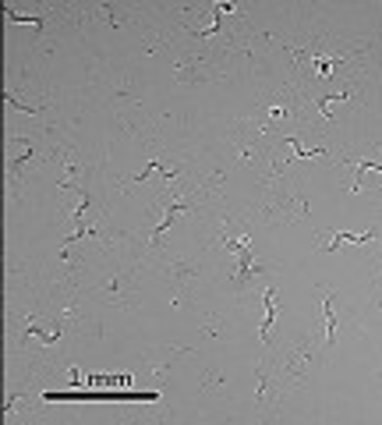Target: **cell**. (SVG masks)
Returning a JSON list of instances; mask_svg holds the SVG:
<instances>
[{
    "label": "cell",
    "mask_w": 382,
    "mask_h": 425,
    "mask_svg": "<svg viewBox=\"0 0 382 425\" xmlns=\"http://www.w3.org/2000/svg\"><path fill=\"white\" fill-rule=\"evenodd\" d=\"M322 361H326V344L315 340V337H301L280 361L276 376L287 383V386H304L311 383L318 372H322Z\"/></svg>",
    "instance_id": "2"
},
{
    "label": "cell",
    "mask_w": 382,
    "mask_h": 425,
    "mask_svg": "<svg viewBox=\"0 0 382 425\" xmlns=\"http://www.w3.org/2000/svg\"><path fill=\"white\" fill-rule=\"evenodd\" d=\"M276 379H280V376H269V372H265V365H258V372H255V393H251L255 411H265V407H276V404H280Z\"/></svg>",
    "instance_id": "4"
},
{
    "label": "cell",
    "mask_w": 382,
    "mask_h": 425,
    "mask_svg": "<svg viewBox=\"0 0 382 425\" xmlns=\"http://www.w3.org/2000/svg\"><path fill=\"white\" fill-rule=\"evenodd\" d=\"M195 273H198L195 266H181V263H177V266H170V277H174V284H177V301H181V298H188Z\"/></svg>",
    "instance_id": "7"
},
{
    "label": "cell",
    "mask_w": 382,
    "mask_h": 425,
    "mask_svg": "<svg viewBox=\"0 0 382 425\" xmlns=\"http://www.w3.org/2000/svg\"><path fill=\"white\" fill-rule=\"evenodd\" d=\"M294 121L304 124V131H315V128H311V124L318 121V117H315V107H311V100H301L297 89H280V92L265 96V100L255 107V114L248 117V128L265 131V135H276V128L294 124Z\"/></svg>",
    "instance_id": "1"
},
{
    "label": "cell",
    "mask_w": 382,
    "mask_h": 425,
    "mask_svg": "<svg viewBox=\"0 0 382 425\" xmlns=\"http://www.w3.org/2000/svg\"><path fill=\"white\" fill-rule=\"evenodd\" d=\"M227 249H234L237 252V273H234V280H230V287L234 291H241L255 273H258V266H255V259H251V245H248V238L241 234V238H227Z\"/></svg>",
    "instance_id": "3"
},
{
    "label": "cell",
    "mask_w": 382,
    "mask_h": 425,
    "mask_svg": "<svg viewBox=\"0 0 382 425\" xmlns=\"http://www.w3.org/2000/svg\"><path fill=\"white\" fill-rule=\"evenodd\" d=\"M262 301H265V319H262V326H258V337H262V344H269L273 326H276V291L269 287V291L262 294Z\"/></svg>",
    "instance_id": "6"
},
{
    "label": "cell",
    "mask_w": 382,
    "mask_h": 425,
    "mask_svg": "<svg viewBox=\"0 0 382 425\" xmlns=\"http://www.w3.org/2000/svg\"><path fill=\"white\" fill-rule=\"evenodd\" d=\"M368 241H375L371 231H364V234H333L329 241H322V249L333 252V249H340V245H368Z\"/></svg>",
    "instance_id": "8"
},
{
    "label": "cell",
    "mask_w": 382,
    "mask_h": 425,
    "mask_svg": "<svg viewBox=\"0 0 382 425\" xmlns=\"http://www.w3.org/2000/svg\"><path fill=\"white\" fill-rule=\"evenodd\" d=\"M103 294H107L110 301H124V298L131 294V280H128L124 273H117V277L107 284V291H103Z\"/></svg>",
    "instance_id": "10"
},
{
    "label": "cell",
    "mask_w": 382,
    "mask_h": 425,
    "mask_svg": "<svg viewBox=\"0 0 382 425\" xmlns=\"http://www.w3.org/2000/svg\"><path fill=\"white\" fill-rule=\"evenodd\" d=\"M184 212H191V198H177V202H170V205H167V212H163V220H160V227L153 231V238H149V241H153V245H160V238H163V234H167V231H170L181 217H184Z\"/></svg>",
    "instance_id": "5"
},
{
    "label": "cell",
    "mask_w": 382,
    "mask_h": 425,
    "mask_svg": "<svg viewBox=\"0 0 382 425\" xmlns=\"http://www.w3.org/2000/svg\"><path fill=\"white\" fill-rule=\"evenodd\" d=\"M85 383H89V386H96V390H100V386H131V376H128V372H117V376L89 372V376H85Z\"/></svg>",
    "instance_id": "9"
},
{
    "label": "cell",
    "mask_w": 382,
    "mask_h": 425,
    "mask_svg": "<svg viewBox=\"0 0 382 425\" xmlns=\"http://www.w3.org/2000/svg\"><path fill=\"white\" fill-rule=\"evenodd\" d=\"M322 316H326V344L336 340V316H333V298L322 291Z\"/></svg>",
    "instance_id": "11"
}]
</instances>
